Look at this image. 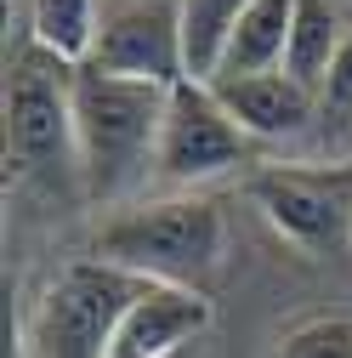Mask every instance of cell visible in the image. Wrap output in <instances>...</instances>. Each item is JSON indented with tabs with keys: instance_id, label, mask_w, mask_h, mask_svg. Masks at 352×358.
<instances>
[{
	"instance_id": "obj_1",
	"label": "cell",
	"mask_w": 352,
	"mask_h": 358,
	"mask_svg": "<svg viewBox=\"0 0 352 358\" xmlns=\"http://www.w3.org/2000/svg\"><path fill=\"white\" fill-rule=\"evenodd\" d=\"M170 85L125 80L103 69H74V171L97 205L125 199L154 176L159 125Z\"/></svg>"
},
{
	"instance_id": "obj_11",
	"label": "cell",
	"mask_w": 352,
	"mask_h": 358,
	"mask_svg": "<svg viewBox=\"0 0 352 358\" xmlns=\"http://www.w3.org/2000/svg\"><path fill=\"white\" fill-rule=\"evenodd\" d=\"M290 23H295V0H250V12L239 17L233 40L210 80H239V74H267L284 69V46H290Z\"/></svg>"
},
{
	"instance_id": "obj_7",
	"label": "cell",
	"mask_w": 352,
	"mask_h": 358,
	"mask_svg": "<svg viewBox=\"0 0 352 358\" xmlns=\"http://www.w3.org/2000/svg\"><path fill=\"white\" fill-rule=\"evenodd\" d=\"M85 69L125 74V80H154V85L188 80L182 0H103Z\"/></svg>"
},
{
	"instance_id": "obj_10",
	"label": "cell",
	"mask_w": 352,
	"mask_h": 358,
	"mask_svg": "<svg viewBox=\"0 0 352 358\" xmlns=\"http://www.w3.org/2000/svg\"><path fill=\"white\" fill-rule=\"evenodd\" d=\"M346 12L335 6V0H295V23H290V46H284V74L301 80L307 92L318 97V85L330 80V63L335 52L346 46Z\"/></svg>"
},
{
	"instance_id": "obj_9",
	"label": "cell",
	"mask_w": 352,
	"mask_h": 358,
	"mask_svg": "<svg viewBox=\"0 0 352 358\" xmlns=\"http://www.w3.org/2000/svg\"><path fill=\"white\" fill-rule=\"evenodd\" d=\"M222 108L239 120V131L250 143H290L318 120V97L301 80H290L284 69L267 74H239V80H210Z\"/></svg>"
},
{
	"instance_id": "obj_5",
	"label": "cell",
	"mask_w": 352,
	"mask_h": 358,
	"mask_svg": "<svg viewBox=\"0 0 352 358\" xmlns=\"http://www.w3.org/2000/svg\"><path fill=\"white\" fill-rule=\"evenodd\" d=\"M250 165V137L239 120L222 108L210 80H176L165 97V125H159V154L154 176L176 194H199L205 182Z\"/></svg>"
},
{
	"instance_id": "obj_13",
	"label": "cell",
	"mask_w": 352,
	"mask_h": 358,
	"mask_svg": "<svg viewBox=\"0 0 352 358\" xmlns=\"http://www.w3.org/2000/svg\"><path fill=\"white\" fill-rule=\"evenodd\" d=\"M250 0H182V40H188V80H210Z\"/></svg>"
},
{
	"instance_id": "obj_14",
	"label": "cell",
	"mask_w": 352,
	"mask_h": 358,
	"mask_svg": "<svg viewBox=\"0 0 352 358\" xmlns=\"http://www.w3.org/2000/svg\"><path fill=\"white\" fill-rule=\"evenodd\" d=\"M273 358H352V313H318L279 336Z\"/></svg>"
},
{
	"instance_id": "obj_8",
	"label": "cell",
	"mask_w": 352,
	"mask_h": 358,
	"mask_svg": "<svg viewBox=\"0 0 352 358\" xmlns=\"http://www.w3.org/2000/svg\"><path fill=\"white\" fill-rule=\"evenodd\" d=\"M210 330V296L188 285H142L119 313L108 358H182Z\"/></svg>"
},
{
	"instance_id": "obj_12",
	"label": "cell",
	"mask_w": 352,
	"mask_h": 358,
	"mask_svg": "<svg viewBox=\"0 0 352 358\" xmlns=\"http://www.w3.org/2000/svg\"><path fill=\"white\" fill-rule=\"evenodd\" d=\"M97 12L103 0H29V40L63 63H85L97 40Z\"/></svg>"
},
{
	"instance_id": "obj_2",
	"label": "cell",
	"mask_w": 352,
	"mask_h": 358,
	"mask_svg": "<svg viewBox=\"0 0 352 358\" xmlns=\"http://www.w3.org/2000/svg\"><path fill=\"white\" fill-rule=\"evenodd\" d=\"M97 256L148 285L205 290L228 256V216L210 194H159L114 210L97 228Z\"/></svg>"
},
{
	"instance_id": "obj_4",
	"label": "cell",
	"mask_w": 352,
	"mask_h": 358,
	"mask_svg": "<svg viewBox=\"0 0 352 358\" xmlns=\"http://www.w3.org/2000/svg\"><path fill=\"white\" fill-rule=\"evenodd\" d=\"M74 69L57 52L23 40L6 74V159L23 171L74 165Z\"/></svg>"
},
{
	"instance_id": "obj_6",
	"label": "cell",
	"mask_w": 352,
	"mask_h": 358,
	"mask_svg": "<svg viewBox=\"0 0 352 358\" xmlns=\"http://www.w3.org/2000/svg\"><path fill=\"white\" fill-rule=\"evenodd\" d=\"M250 199L267 216V228L301 245L307 256H341L352 245V176L267 165L250 176Z\"/></svg>"
},
{
	"instance_id": "obj_3",
	"label": "cell",
	"mask_w": 352,
	"mask_h": 358,
	"mask_svg": "<svg viewBox=\"0 0 352 358\" xmlns=\"http://www.w3.org/2000/svg\"><path fill=\"white\" fill-rule=\"evenodd\" d=\"M148 279L125 273V267L91 256L68 262L63 273L34 296L23 319V358H108L119 313L131 307Z\"/></svg>"
},
{
	"instance_id": "obj_15",
	"label": "cell",
	"mask_w": 352,
	"mask_h": 358,
	"mask_svg": "<svg viewBox=\"0 0 352 358\" xmlns=\"http://www.w3.org/2000/svg\"><path fill=\"white\" fill-rule=\"evenodd\" d=\"M318 114L335 120V125H352V34L330 63V80L318 85Z\"/></svg>"
}]
</instances>
